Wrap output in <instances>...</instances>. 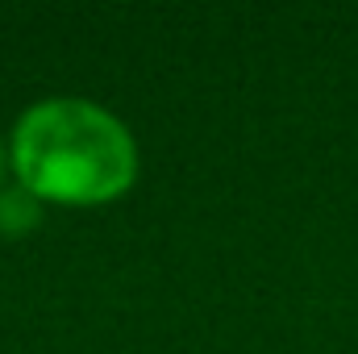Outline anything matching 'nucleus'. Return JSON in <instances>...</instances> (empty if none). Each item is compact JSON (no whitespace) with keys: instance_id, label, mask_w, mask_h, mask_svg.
<instances>
[{"instance_id":"nucleus-2","label":"nucleus","mask_w":358,"mask_h":354,"mask_svg":"<svg viewBox=\"0 0 358 354\" xmlns=\"http://www.w3.org/2000/svg\"><path fill=\"white\" fill-rule=\"evenodd\" d=\"M29 225H38V196L21 192H4L0 196V229L4 234H25Z\"/></svg>"},{"instance_id":"nucleus-1","label":"nucleus","mask_w":358,"mask_h":354,"mask_svg":"<svg viewBox=\"0 0 358 354\" xmlns=\"http://www.w3.org/2000/svg\"><path fill=\"white\" fill-rule=\"evenodd\" d=\"M13 171L38 200L104 204L138 179V146L92 100H42L13 129Z\"/></svg>"}]
</instances>
